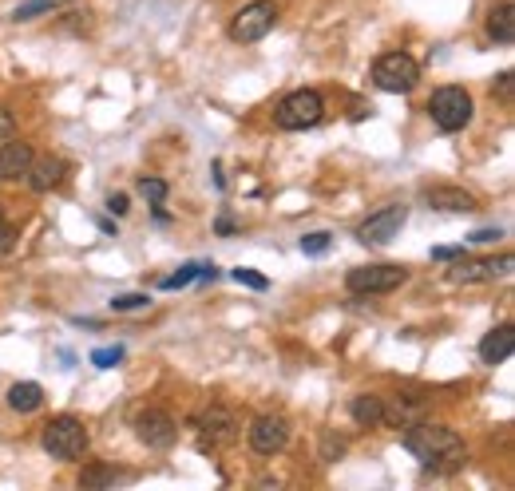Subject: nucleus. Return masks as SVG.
I'll return each instance as SVG.
<instances>
[{
    "mask_svg": "<svg viewBox=\"0 0 515 491\" xmlns=\"http://www.w3.org/2000/svg\"><path fill=\"white\" fill-rule=\"evenodd\" d=\"M405 218H409V210H405V206H385V210H377V214H369V218L361 222L357 238H361V242H377V246H385V242H393V238L401 234Z\"/></svg>",
    "mask_w": 515,
    "mask_h": 491,
    "instance_id": "6e6552de",
    "label": "nucleus"
},
{
    "mask_svg": "<svg viewBox=\"0 0 515 491\" xmlns=\"http://www.w3.org/2000/svg\"><path fill=\"white\" fill-rule=\"evenodd\" d=\"M500 96L512 99V72H504V76H500Z\"/></svg>",
    "mask_w": 515,
    "mask_h": 491,
    "instance_id": "7c9ffc66",
    "label": "nucleus"
},
{
    "mask_svg": "<svg viewBox=\"0 0 515 491\" xmlns=\"http://www.w3.org/2000/svg\"><path fill=\"white\" fill-rule=\"evenodd\" d=\"M135 432H139V440L147 448H171L175 436H179V424L163 408H147V412L135 416Z\"/></svg>",
    "mask_w": 515,
    "mask_h": 491,
    "instance_id": "1a4fd4ad",
    "label": "nucleus"
},
{
    "mask_svg": "<svg viewBox=\"0 0 515 491\" xmlns=\"http://www.w3.org/2000/svg\"><path fill=\"white\" fill-rule=\"evenodd\" d=\"M512 353H515L512 325H500V329H492V333L480 341V361H484V365H504Z\"/></svg>",
    "mask_w": 515,
    "mask_h": 491,
    "instance_id": "ddd939ff",
    "label": "nucleus"
},
{
    "mask_svg": "<svg viewBox=\"0 0 515 491\" xmlns=\"http://www.w3.org/2000/svg\"><path fill=\"white\" fill-rule=\"evenodd\" d=\"M274 24H278L274 0H250V4L230 20V40H238V44H258Z\"/></svg>",
    "mask_w": 515,
    "mask_h": 491,
    "instance_id": "20e7f679",
    "label": "nucleus"
},
{
    "mask_svg": "<svg viewBox=\"0 0 515 491\" xmlns=\"http://www.w3.org/2000/svg\"><path fill=\"white\" fill-rule=\"evenodd\" d=\"M416 80H420V68H416V60L405 56V52H389V56H381L377 64H373V84L381 88V92H412L416 88Z\"/></svg>",
    "mask_w": 515,
    "mask_h": 491,
    "instance_id": "39448f33",
    "label": "nucleus"
},
{
    "mask_svg": "<svg viewBox=\"0 0 515 491\" xmlns=\"http://www.w3.org/2000/svg\"><path fill=\"white\" fill-rule=\"evenodd\" d=\"M460 254H464V246H436V250H432L436 262H456Z\"/></svg>",
    "mask_w": 515,
    "mask_h": 491,
    "instance_id": "bb28decb",
    "label": "nucleus"
},
{
    "mask_svg": "<svg viewBox=\"0 0 515 491\" xmlns=\"http://www.w3.org/2000/svg\"><path fill=\"white\" fill-rule=\"evenodd\" d=\"M139 195L147 198L151 206H163V202H167V195H171V187H167L163 179H139Z\"/></svg>",
    "mask_w": 515,
    "mask_h": 491,
    "instance_id": "412c9836",
    "label": "nucleus"
},
{
    "mask_svg": "<svg viewBox=\"0 0 515 491\" xmlns=\"http://www.w3.org/2000/svg\"><path fill=\"white\" fill-rule=\"evenodd\" d=\"M428 206L452 210V214H468V210H476V198L468 191H460V187H432L428 191Z\"/></svg>",
    "mask_w": 515,
    "mask_h": 491,
    "instance_id": "dca6fc26",
    "label": "nucleus"
},
{
    "mask_svg": "<svg viewBox=\"0 0 515 491\" xmlns=\"http://www.w3.org/2000/svg\"><path fill=\"white\" fill-rule=\"evenodd\" d=\"M199 278V266L191 262V266H183L179 274H171V278H163V290H183V286H191Z\"/></svg>",
    "mask_w": 515,
    "mask_h": 491,
    "instance_id": "4be33fe9",
    "label": "nucleus"
},
{
    "mask_svg": "<svg viewBox=\"0 0 515 491\" xmlns=\"http://www.w3.org/2000/svg\"><path fill=\"white\" fill-rule=\"evenodd\" d=\"M488 36H492L496 44H512L515 40V4L512 0H500V4L492 8V16H488Z\"/></svg>",
    "mask_w": 515,
    "mask_h": 491,
    "instance_id": "f3484780",
    "label": "nucleus"
},
{
    "mask_svg": "<svg viewBox=\"0 0 515 491\" xmlns=\"http://www.w3.org/2000/svg\"><path fill=\"white\" fill-rule=\"evenodd\" d=\"M405 448L424 464V468H440V472H456L464 468L468 452H464V440L444 428V424H424V420H412L409 432H405Z\"/></svg>",
    "mask_w": 515,
    "mask_h": 491,
    "instance_id": "f257e3e1",
    "label": "nucleus"
},
{
    "mask_svg": "<svg viewBox=\"0 0 515 491\" xmlns=\"http://www.w3.org/2000/svg\"><path fill=\"white\" fill-rule=\"evenodd\" d=\"M52 4H60V0H52Z\"/></svg>",
    "mask_w": 515,
    "mask_h": 491,
    "instance_id": "473e14b6",
    "label": "nucleus"
},
{
    "mask_svg": "<svg viewBox=\"0 0 515 491\" xmlns=\"http://www.w3.org/2000/svg\"><path fill=\"white\" fill-rule=\"evenodd\" d=\"M428 115L440 131H464L472 123V96L464 88H440L428 99Z\"/></svg>",
    "mask_w": 515,
    "mask_h": 491,
    "instance_id": "7ed1b4c3",
    "label": "nucleus"
},
{
    "mask_svg": "<svg viewBox=\"0 0 515 491\" xmlns=\"http://www.w3.org/2000/svg\"><path fill=\"white\" fill-rule=\"evenodd\" d=\"M321 115H325V99L317 96V92H306V88L294 92V96H286L278 103V111H274V119H278L282 131H306Z\"/></svg>",
    "mask_w": 515,
    "mask_h": 491,
    "instance_id": "423d86ee",
    "label": "nucleus"
},
{
    "mask_svg": "<svg viewBox=\"0 0 515 491\" xmlns=\"http://www.w3.org/2000/svg\"><path fill=\"white\" fill-rule=\"evenodd\" d=\"M12 238H16V230L4 222V210H0V254H4V250H12Z\"/></svg>",
    "mask_w": 515,
    "mask_h": 491,
    "instance_id": "cd10ccee",
    "label": "nucleus"
},
{
    "mask_svg": "<svg viewBox=\"0 0 515 491\" xmlns=\"http://www.w3.org/2000/svg\"><path fill=\"white\" fill-rule=\"evenodd\" d=\"M199 428H203V436H210V444H230L238 432V420L226 412V408H210L203 420H199Z\"/></svg>",
    "mask_w": 515,
    "mask_h": 491,
    "instance_id": "2eb2a0df",
    "label": "nucleus"
},
{
    "mask_svg": "<svg viewBox=\"0 0 515 491\" xmlns=\"http://www.w3.org/2000/svg\"><path fill=\"white\" fill-rule=\"evenodd\" d=\"M119 480V472L115 468H107V464H88L84 472H80V488H107V484H115Z\"/></svg>",
    "mask_w": 515,
    "mask_h": 491,
    "instance_id": "aec40b11",
    "label": "nucleus"
},
{
    "mask_svg": "<svg viewBox=\"0 0 515 491\" xmlns=\"http://www.w3.org/2000/svg\"><path fill=\"white\" fill-rule=\"evenodd\" d=\"M0 135H8V115L0 111Z\"/></svg>",
    "mask_w": 515,
    "mask_h": 491,
    "instance_id": "2f4dec72",
    "label": "nucleus"
},
{
    "mask_svg": "<svg viewBox=\"0 0 515 491\" xmlns=\"http://www.w3.org/2000/svg\"><path fill=\"white\" fill-rule=\"evenodd\" d=\"M64 175H68V163H64V159H56V155L32 159V167H28V183H32V191H40V195H48L52 187H60V183H64Z\"/></svg>",
    "mask_w": 515,
    "mask_h": 491,
    "instance_id": "f8f14e48",
    "label": "nucleus"
},
{
    "mask_svg": "<svg viewBox=\"0 0 515 491\" xmlns=\"http://www.w3.org/2000/svg\"><path fill=\"white\" fill-rule=\"evenodd\" d=\"M381 404H385V396H373V393H365V396H357L353 400V420L361 424V428H377L381 424Z\"/></svg>",
    "mask_w": 515,
    "mask_h": 491,
    "instance_id": "6ab92c4d",
    "label": "nucleus"
},
{
    "mask_svg": "<svg viewBox=\"0 0 515 491\" xmlns=\"http://www.w3.org/2000/svg\"><path fill=\"white\" fill-rule=\"evenodd\" d=\"M44 452L52 460H76L88 452V428L76 416H56L44 424Z\"/></svg>",
    "mask_w": 515,
    "mask_h": 491,
    "instance_id": "f03ea898",
    "label": "nucleus"
},
{
    "mask_svg": "<svg viewBox=\"0 0 515 491\" xmlns=\"http://www.w3.org/2000/svg\"><path fill=\"white\" fill-rule=\"evenodd\" d=\"M8 404H12L16 412H36V408L44 404V389H40L36 381H20V385H12Z\"/></svg>",
    "mask_w": 515,
    "mask_h": 491,
    "instance_id": "a211bd4d",
    "label": "nucleus"
},
{
    "mask_svg": "<svg viewBox=\"0 0 515 491\" xmlns=\"http://www.w3.org/2000/svg\"><path fill=\"white\" fill-rule=\"evenodd\" d=\"M107 210L111 214H127V195H111L107 198Z\"/></svg>",
    "mask_w": 515,
    "mask_h": 491,
    "instance_id": "c85d7f7f",
    "label": "nucleus"
},
{
    "mask_svg": "<svg viewBox=\"0 0 515 491\" xmlns=\"http://www.w3.org/2000/svg\"><path fill=\"white\" fill-rule=\"evenodd\" d=\"M500 238V230H476L472 234V242H496Z\"/></svg>",
    "mask_w": 515,
    "mask_h": 491,
    "instance_id": "c756f323",
    "label": "nucleus"
},
{
    "mask_svg": "<svg viewBox=\"0 0 515 491\" xmlns=\"http://www.w3.org/2000/svg\"><path fill=\"white\" fill-rule=\"evenodd\" d=\"M405 278L409 274L401 266H357V270H349L345 286H349V294H393L405 286Z\"/></svg>",
    "mask_w": 515,
    "mask_h": 491,
    "instance_id": "0eeeda50",
    "label": "nucleus"
},
{
    "mask_svg": "<svg viewBox=\"0 0 515 491\" xmlns=\"http://www.w3.org/2000/svg\"><path fill=\"white\" fill-rule=\"evenodd\" d=\"M119 361H123V345H107V349L92 353V365H100V369H115Z\"/></svg>",
    "mask_w": 515,
    "mask_h": 491,
    "instance_id": "5701e85b",
    "label": "nucleus"
},
{
    "mask_svg": "<svg viewBox=\"0 0 515 491\" xmlns=\"http://www.w3.org/2000/svg\"><path fill=\"white\" fill-rule=\"evenodd\" d=\"M151 297L147 294H119L115 301H111V309H119V313H127V309H143Z\"/></svg>",
    "mask_w": 515,
    "mask_h": 491,
    "instance_id": "b1692460",
    "label": "nucleus"
},
{
    "mask_svg": "<svg viewBox=\"0 0 515 491\" xmlns=\"http://www.w3.org/2000/svg\"><path fill=\"white\" fill-rule=\"evenodd\" d=\"M302 250L313 254V258L325 254V250H329V234H321V230H317V234H306V238H302Z\"/></svg>",
    "mask_w": 515,
    "mask_h": 491,
    "instance_id": "393cba45",
    "label": "nucleus"
},
{
    "mask_svg": "<svg viewBox=\"0 0 515 491\" xmlns=\"http://www.w3.org/2000/svg\"><path fill=\"white\" fill-rule=\"evenodd\" d=\"M286 440H290V424H286L282 416H258V420H254V428H250V448H254L258 456H274V452H282V448H286Z\"/></svg>",
    "mask_w": 515,
    "mask_h": 491,
    "instance_id": "9d476101",
    "label": "nucleus"
},
{
    "mask_svg": "<svg viewBox=\"0 0 515 491\" xmlns=\"http://www.w3.org/2000/svg\"><path fill=\"white\" fill-rule=\"evenodd\" d=\"M234 282L238 286H250V290H266L270 282L262 278V274H254V270H234Z\"/></svg>",
    "mask_w": 515,
    "mask_h": 491,
    "instance_id": "a878e982",
    "label": "nucleus"
},
{
    "mask_svg": "<svg viewBox=\"0 0 515 491\" xmlns=\"http://www.w3.org/2000/svg\"><path fill=\"white\" fill-rule=\"evenodd\" d=\"M32 147L28 143H20V139H8L4 147H0V179H20V175H28V167H32Z\"/></svg>",
    "mask_w": 515,
    "mask_h": 491,
    "instance_id": "4468645a",
    "label": "nucleus"
},
{
    "mask_svg": "<svg viewBox=\"0 0 515 491\" xmlns=\"http://www.w3.org/2000/svg\"><path fill=\"white\" fill-rule=\"evenodd\" d=\"M508 270H512V254H504V258H488V262H472V258H464V254H460V262L452 266V282H464V286H472V282L504 278Z\"/></svg>",
    "mask_w": 515,
    "mask_h": 491,
    "instance_id": "9b49d317",
    "label": "nucleus"
}]
</instances>
